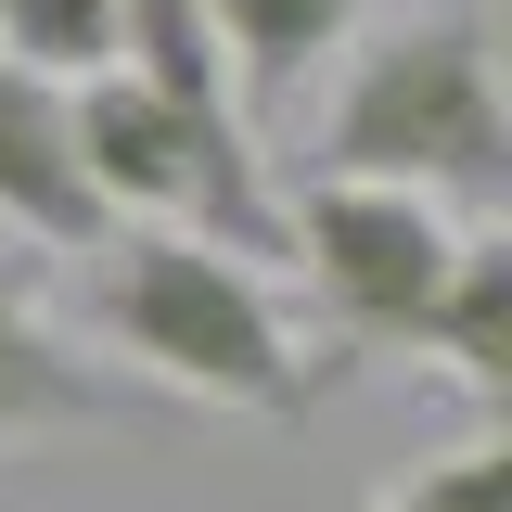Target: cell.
Instances as JSON below:
<instances>
[{"mask_svg":"<svg viewBox=\"0 0 512 512\" xmlns=\"http://www.w3.org/2000/svg\"><path fill=\"white\" fill-rule=\"evenodd\" d=\"M320 180H384L500 218L512 205V103L500 52L474 13H384L333 52V103H320Z\"/></svg>","mask_w":512,"mask_h":512,"instance_id":"obj_1","label":"cell"},{"mask_svg":"<svg viewBox=\"0 0 512 512\" xmlns=\"http://www.w3.org/2000/svg\"><path fill=\"white\" fill-rule=\"evenodd\" d=\"M90 333L141 359L154 384H180L205 410H308V346L295 320L269 308L256 256L231 244H192V231H103L90 244Z\"/></svg>","mask_w":512,"mask_h":512,"instance_id":"obj_2","label":"cell"},{"mask_svg":"<svg viewBox=\"0 0 512 512\" xmlns=\"http://www.w3.org/2000/svg\"><path fill=\"white\" fill-rule=\"evenodd\" d=\"M77 167L103 192V218L128 231H192V244L231 256H282V205L256 180V141L231 103H192L141 64H103L77 77Z\"/></svg>","mask_w":512,"mask_h":512,"instance_id":"obj_3","label":"cell"},{"mask_svg":"<svg viewBox=\"0 0 512 512\" xmlns=\"http://www.w3.org/2000/svg\"><path fill=\"white\" fill-rule=\"evenodd\" d=\"M282 256L308 269L320 320L346 346H410L423 359V320L461 269V218L423 205V192H384V180H308L295 218H282Z\"/></svg>","mask_w":512,"mask_h":512,"instance_id":"obj_4","label":"cell"},{"mask_svg":"<svg viewBox=\"0 0 512 512\" xmlns=\"http://www.w3.org/2000/svg\"><path fill=\"white\" fill-rule=\"evenodd\" d=\"M0 231L13 244H52V256H90L116 218L77 167V90L64 77H26L0 64Z\"/></svg>","mask_w":512,"mask_h":512,"instance_id":"obj_5","label":"cell"},{"mask_svg":"<svg viewBox=\"0 0 512 512\" xmlns=\"http://www.w3.org/2000/svg\"><path fill=\"white\" fill-rule=\"evenodd\" d=\"M90 423H116V384L52 333L39 269L0 256V448H26V436H90Z\"/></svg>","mask_w":512,"mask_h":512,"instance_id":"obj_6","label":"cell"},{"mask_svg":"<svg viewBox=\"0 0 512 512\" xmlns=\"http://www.w3.org/2000/svg\"><path fill=\"white\" fill-rule=\"evenodd\" d=\"M359 26H372V0H205L218 90H244V103H295L308 64H333Z\"/></svg>","mask_w":512,"mask_h":512,"instance_id":"obj_7","label":"cell"},{"mask_svg":"<svg viewBox=\"0 0 512 512\" xmlns=\"http://www.w3.org/2000/svg\"><path fill=\"white\" fill-rule=\"evenodd\" d=\"M423 359H448V384L512 423V244L500 231H461V269H448L436 320H423Z\"/></svg>","mask_w":512,"mask_h":512,"instance_id":"obj_8","label":"cell"},{"mask_svg":"<svg viewBox=\"0 0 512 512\" xmlns=\"http://www.w3.org/2000/svg\"><path fill=\"white\" fill-rule=\"evenodd\" d=\"M0 64L26 77H103L116 64V0H0Z\"/></svg>","mask_w":512,"mask_h":512,"instance_id":"obj_9","label":"cell"},{"mask_svg":"<svg viewBox=\"0 0 512 512\" xmlns=\"http://www.w3.org/2000/svg\"><path fill=\"white\" fill-rule=\"evenodd\" d=\"M359 512H512V448L474 436V448H448V461H423V474L372 487Z\"/></svg>","mask_w":512,"mask_h":512,"instance_id":"obj_10","label":"cell"}]
</instances>
